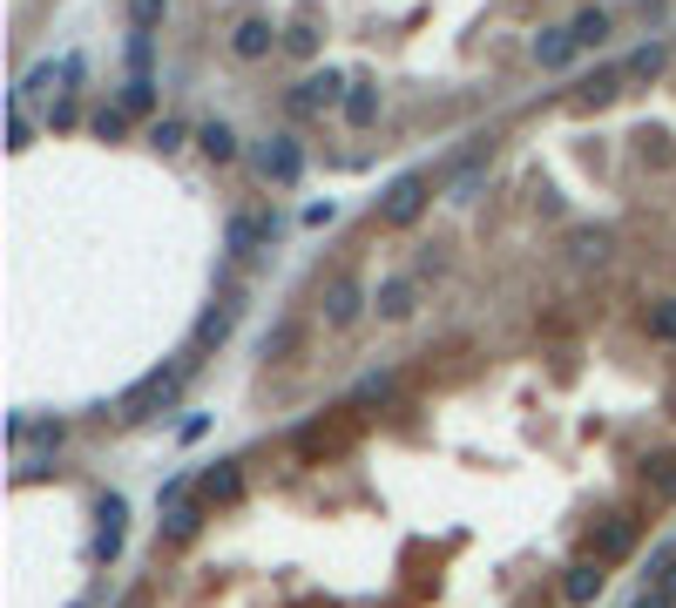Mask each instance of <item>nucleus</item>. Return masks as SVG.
Segmentation results:
<instances>
[{
	"instance_id": "f257e3e1",
	"label": "nucleus",
	"mask_w": 676,
	"mask_h": 608,
	"mask_svg": "<svg viewBox=\"0 0 676 608\" xmlns=\"http://www.w3.org/2000/svg\"><path fill=\"white\" fill-rule=\"evenodd\" d=\"M196 372V358H170V365H156V372H142L129 392H123V420L129 426H142V420H156V413H163V405L183 392V379Z\"/></svg>"
},
{
	"instance_id": "f03ea898",
	"label": "nucleus",
	"mask_w": 676,
	"mask_h": 608,
	"mask_svg": "<svg viewBox=\"0 0 676 608\" xmlns=\"http://www.w3.org/2000/svg\"><path fill=\"white\" fill-rule=\"evenodd\" d=\"M426 203H433V176H426V170H406V176L386 183V196H379V223L406 230V223L426 217Z\"/></svg>"
},
{
	"instance_id": "7ed1b4c3",
	"label": "nucleus",
	"mask_w": 676,
	"mask_h": 608,
	"mask_svg": "<svg viewBox=\"0 0 676 608\" xmlns=\"http://www.w3.org/2000/svg\"><path fill=\"white\" fill-rule=\"evenodd\" d=\"M257 176L271 183V190H291L298 176H305V149H298V136L285 129V136H271L264 149H257Z\"/></svg>"
},
{
	"instance_id": "20e7f679",
	"label": "nucleus",
	"mask_w": 676,
	"mask_h": 608,
	"mask_svg": "<svg viewBox=\"0 0 676 608\" xmlns=\"http://www.w3.org/2000/svg\"><path fill=\"white\" fill-rule=\"evenodd\" d=\"M345 89H352V81H345L339 68H318V74H305V81H298V89H291L285 102H291V115H311V108L345 102Z\"/></svg>"
},
{
	"instance_id": "39448f33",
	"label": "nucleus",
	"mask_w": 676,
	"mask_h": 608,
	"mask_svg": "<svg viewBox=\"0 0 676 608\" xmlns=\"http://www.w3.org/2000/svg\"><path fill=\"white\" fill-rule=\"evenodd\" d=\"M271 237H277V217H251V210H237V217L224 223V251H230V257H251V251H264Z\"/></svg>"
},
{
	"instance_id": "423d86ee",
	"label": "nucleus",
	"mask_w": 676,
	"mask_h": 608,
	"mask_svg": "<svg viewBox=\"0 0 676 608\" xmlns=\"http://www.w3.org/2000/svg\"><path fill=\"white\" fill-rule=\"evenodd\" d=\"M271 48H277V27H271L264 14H244V21L230 27V55H237V61H264Z\"/></svg>"
},
{
	"instance_id": "0eeeda50",
	"label": "nucleus",
	"mask_w": 676,
	"mask_h": 608,
	"mask_svg": "<svg viewBox=\"0 0 676 608\" xmlns=\"http://www.w3.org/2000/svg\"><path fill=\"white\" fill-rule=\"evenodd\" d=\"M318 311H325V324H339V332H345V324H359L366 291H359L352 277H332V284H325V305H318Z\"/></svg>"
},
{
	"instance_id": "6e6552de",
	"label": "nucleus",
	"mask_w": 676,
	"mask_h": 608,
	"mask_svg": "<svg viewBox=\"0 0 676 608\" xmlns=\"http://www.w3.org/2000/svg\"><path fill=\"white\" fill-rule=\"evenodd\" d=\"M95 520H102V527H95V554L115 561V554H123V520H129L123 494H102V501H95Z\"/></svg>"
},
{
	"instance_id": "1a4fd4ad",
	"label": "nucleus",
	"mask_w": 676,
	"mask_h": 608,
	"mask_svg": "<svg viewBox=\"0 0 676 608\" xmlns=\"http://www.w3.org/2000/svg\"><path fill=\"white\" fill-rule=\"evenodd\" d=\"M603 567H609V561H575V567H562V601H569V608H588L595 595H603V582H609Z\"/></svg>"
},
{
	"instance_id": "9d476101",
	"label": "nucleus",
	"mask_w": 676,
	"mask_h": 608,
	"mask_svg": "<svg viewBox=\"0 0 676 608\" xmlns=\"http://www.w3.org/2000/svg\"><path fill=\"white\" fill-rule=\"evenodd\" d=\"M237 494H244V473H237V460H217L204 480H196V501H204V507H230Z\"/></svg>"
},
{
	"instance_id": "9b49d317",
	"label": "nucleus",
	"mask_w": 676,
	"mask_h": 608,
	"mask_svg": "<svg viewBox=\"0 0 676 608\" xmlns=\"http://www.w3.org/2000/svg\"><path fill=\"white\" fill-rule=\"evenodd\" d=\"M413 305H420V284H413V277H386L379 291H373V311H379L386 324H400V318H413Z\"/></svg>"
},
{
	"instance_id": "f8f14e48",
	"label": "nucleus",
	"mask_w": 676,
	"mask_h": 608,
	"mask_svg": "<svg viewBox=\"0 0 676 608\" xmlns=\"http://www.w3.org/2000/svg\"><path fill=\"white\" fill-rule=\"evenodd\" d=\"M345 122H352V129H373V122H379V89H373V81L366 74H352V89H345Z\"/></svg>"
},
{
	"instance_id": "ddd939ff",
	"label": "nucleus",
	"mask_w": 676,
	"mask_h": 608,
	"mask_svg": "<svg viewBox=\"0 0 676 608\" xmlns=\"http://www.w3.org/2000/svg\"><path fill=\"white\" fill-rule=\"evenodd\" d=\"M230 324H237V298H217L204 318H196V352H210V345H224L230 339Z\"/></svg>"
},
{
	"instance_id": "4468645a",
	"label": "nucleus",
	"mask_w": 676,
	"mask_h": 608,
	"mask_svg": "<svg viewBox=\"0 0 676 608\" xmlns=\"http://www.w3.org/2000/svg\"><path fill=\"white\" fill-rule=\"evenodd\" d=\"M629 548H635V520H629V514H609V520H603V541H595V561H622Z\"/></svg>"
},
{
	"instance_id": "2eb2a0df",
	"label": "nucleus",
	"mask_w": 676,
	"mask_h": 608,
	"mask_svg": "<svg viewBox=\"0 0 676 608\" xmlns=\"http://www.w3.org/2000/svg\"><path fill=\"white\" fill-rule=\"evenodd\" d=\"M535 61H541V68H569V61H575V34H569V27H541V34H535Z\"/></svg>"
},
{
	"instance_id": "dca6fc26",
	"label": "nucleus",
	"mask_w": 676,
	"mask_h": 608,
	"mask_svg": "<svg viewBox=\"0 0 676 608\" xmlns=\"http://www.w3.org/2000/svg\"><path fill=\"white\" fill-rule=\"evenodd\" d=\"M196 149L224 170V162H237V129H230V122H204V129H196Z\"/></svg>"
},
{
	"instance_id": "f3484780",
	"label": "nucleus",
	"mask_w": 676,
	"mask_h": 608,
	"mask_svg": "<svg viewBox=\"0 0 676 608\" xmlns=\"http://www.w3.org/2000/svg\"><path fill=\"white\" fill-rule=\"evenodd\" d=\"M663 68H669V48H663V41H643V48L622 61V74H629V81H656Z\"/></svg>"
},
{
	"instance_id": "a211bd4d",
	"label": "nucleus",
	"mask_w": 676,
	"mask_h": 608,
	"mask_svg": "<svg viewBox=\"0 0 676 608\" xmlns=\"http://www.w3.org/2000/svg\"><path fill=\"white\" fill-rule=\"evenodd\" d=\"M55 81H68V61H42V68H27V74H21V89H14V102H27V95H55Z\"/></svg>"
},
{
	"instance_id": "6ab92c4d",
	"label": "nucleus",
	"mask_w": 676,
	"mask_h": 608,
	"mask_svg": "<svg viewBox=\"0 0 676 608\" xmlns=\"http://www.w3.org/2000/svg\"><path fill=\"white\" fill-rule=\"evenodd\" d=\"M569 34H575V48H603V41H609V14L603 8H582L569 21Z\"/></svg>"
},
{
	"instance_id": "aec40b11",
	"label": "nucleus",
	"mask_w": 676,
	"mask_h": 608,
	"mask_svg": "<svg viewBox=\"0 0 676 608\" xmlns=\"http://www.w3.org/2000/svg\"><path fill=\"white\" fill-rule=\"evenodd\" d=\"M196 527H204V501H183V507L163 514V535H170V541H190Z\"/></svg>"
},
{
	"instance_id": "412c9836",
	"label": "nucleus",
	"mask_w": 676,
	"mask_h": 608,
	"mask_svg": "<svg viewBox=\"0 0 676 608\" xmlns=\"http://www.w3.org/2000/svg\"><path fill=\"white\" fill-rule=\"evenodd\" d=\"M123 14H129L136 34H156V27H163V14H170V0H123Z\"/></svg>"
},
{
	"instance_id": "4be33fe9",
	"label": "nucleus",
	"mask_w": 676,
	"mask_h": 608,
	"mask_svg": "<svg viewBox=\"0 0 676 608\" xmlns=\"http://www.w3.org/2000/svg\"><path fill=\"white\" fill-rule=\"evenodd\" d=\"M622 81H629L622 68H595V74L582 81V102H616V89H622Z\"/></svg>"
},
{
	"instance_id": "5701e85b",
	"label": "nucleus",
	"mask_w": 676,
	"mask_h": 608,
	"mask_svg": "<svg viewBox=\"0 0 676 608\" xmlns=\"http://www.w3.org/2000/svg\"><path fill=\"white\" fill-rule=\"evenodd\" d=\"M89 129H95L102 142H123V136H129V108H95Z\"/></svg>"
},
{
	"instance_id": "b1692460",
	"label": "nucleus",
	"mask_w": 676,
	"mask_h": 608,
	"mask_svg": "<svg viewBox=\"0 0 676 608\" xmlns=\"http://www.w3.org/2000/svg\"><path fill=\"white\" fill-rule=\"evenodd\" d=\"M650 339H656V345H676V298H656V305H650Z\"/></svg>"
},
{
	"instance_id": "393cba45",
	"label": "nucleus",
	"mask_w": 676,
	"mask_h": 608,
	"mask_svg": "<svg viewBox=\"0 0 676 608\" xmlns=\"http://www.w3.org/2000/svg\"><path fill=\"white\" fill-rule=\"evenodd\" d=\"M123 108H129V115H149V108H156V81H149V74H129Z\"/></svg>"
},
{
	"instance_id": "a878e982",
	"label": "nucleus",
	"mask_w": 676,
	"mask_h": 608,
	"mask_svg": "<svg viewBox=\"0 0 676 608\" xmlns=\"http://www.w3.org/2000/svg\"><path fill=\"white\" fill-rule=\"evenodd\" d=\"M183 142H190V129H183L176 115H163V122L149 129V149H163V156H170V149H183Z\"/></svg>"
},
{
	"instance_id": "bb28decb",
	"label": "nucleus",
	"mask_w": 676,
	"mask_h": 608,
	"mask_svg": "<svg viewBox=\"0 0 676 608\" xmlns=\"http://www.w3.org/2000/svg\"><path fill=\"white\" fill-rule=\"evenodd\" d=\"M575 251L582 257H603L609 251V230H575Z\"/></svg>"
},
{
	"instance_id": "cd10ccee",
	"label": "nucleus",
	"mask_w": 676,
	"mask_h": 608,
	"mask_svg": "<svg viewBox=\"0 0 676 608\" xmlns=\"http://www.w3.org/2000/svg\"><path fill=\"white\" fill-rule=\"evenodd\" d=\"M291 345H298V324H277V332H264V358H271V352H291Z\"/></svg>"
},
{
	"instance_id": "c85d7f7f",
	"label": "nucleus",
	"mask_w": 676,
	"mask_h": 608,
	"mask_svg": "<svg viewBox=\"0 0 676 608\" xmlns=\"http://www.w3.org/2000/svg\"><path fill=\"white\" fill-rule=\"evenodd\" d=\"M656 467V486H663V494H676V454H663V460H650Z\"/></svg>"
},
{
	"instance_id": "c756f323",
	"label": "nucleus",
	"mask_w": 676,
	"mask_h": 608,
	"mask_svg": "<svg viewBox=\"0 0 676 608\" xmlns=\"http://www.w3.org/2000/svg\"><path fill=\"white\" fill-rule=\"evenodd\" d=\"M285 48H291V55H311V48H318V34H311V27H291V34H285Z\"/></svg>"
},
{
	"instance_id": "7c9ffc66",
	"label": "nucleus",
	"mask_w": 676,
	"mask_h": 608,
	"mask_svg": "<svg viewBox=\"0 0 676 608\" xmlns=\"http://www.w3.org/2000/svg\"><path fill=\"white\" fill-rule=\"evenodd\" d=\"M629 608H676V601H669V595H663V588H643V595H635V601H629Z\"/></svg>"
},
{
	"instance_id": "2f4dec72",
	"label": "nucleus",
	"mask_w": 676,
	"mask_h": 608,
	"mask_svg": "<svg viewBox=\"0 0 676 608\" xmlns=\"http://www.w3.org/2000/svg\"><path fill=\"white\" fill-rule=\"evenodd\" d=\"M656 588H663V595L676 601V561H669V567H663V575H656Z\"/></svg>"
},
{
	"instance_id": "473e14b6",
	"label": "nucleus",
	"mask_w": 676,
	"mask_h": 608,
	"mask_svg": "<svg viewBox=\"0 0 676 608\" xmlns=\"http://www.w3.org/2000/svg\"><path fill=\"white\" fill-rule=\"evenodd\" d=\"M75 608H82V601H75Z\"/></svg>"
}]
</instances>
